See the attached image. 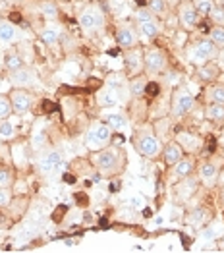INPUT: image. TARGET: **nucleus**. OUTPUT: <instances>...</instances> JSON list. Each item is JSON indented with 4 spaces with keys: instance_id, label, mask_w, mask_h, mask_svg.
Returning <instances> with one entry per match:
<instances>
[{
    "instance_id": "35",
    "label": "nucleus",
    "mask_w": 224,
    "mask_h": 253,
    "mask_svg": "<svg viewBox=\"0 0 224 253\" xmlns=\"http://www.w3.org/2000/svg\"><path fill=\"white\" fill-rule=\"evenodd\" d=\"M130 205L134 207V209H143L145 207V197H141V195H134V197H130Z\"/></svg>"
},
{
    "instance_id": "20",
    "label": "nucleus",
    "mask_w": 224,
    "mask_h": 253,
    "mask_svg": "<svg viewBox=\"0 0 224 253\" xmlns=\"http://www.w3.org/2000/svg\"><path fill=\"white\" fill-rule=\"evenodd\" d=\"M41 39L45 44H54V42H58V39H60V27H56V25H46L41 31Z\"/></svg>"
},
{
    "instance_id": "12",
    "label": "nucleus",
    "mask_w": 224,
    "mask_h": 253,
    "mask_svg": "<svg viewBox=\"0 0 224 253\" xmlns=\"http://www.w3.org/2000/svg\"><path fill=\"white\" fill-rule=\"evenodd\" d=\"M97 101H99L101 106L114 108V106L120 105V93H118V89H114V87H104L102 91H99Z\"/></svg>"
},
{
    "instance_id": "38",
    "label": "nucleus",
    "mask_w": 224,
    "mask_h": 253,
    "mask_svg": "<svg viewBox=\"0 0 224 253\" xmlns=\"http://www.w3.org/2000/svg\"><path fill=\"white\" fill-rule=\"evenodd\" d=\"M14 161H16V165H18V167H23V165H25V159H23V149L21 147H18V145H16V147H14Z\"/></svg>"
},
{
    "instance_id": "1",
    "label": "nucleus",
    "mask_w": 224,
    "mask_h": 253,
    "mask_svg": "<svg viewBox=\"0 0 224 253\" xmlns=\"http://www.w3.org/2000/svg\"><path fill=\"white\" fill-rule=\"evenodd\" d=\"M110 137H112V129L108 124H97L89 129L87 133V147L93 149V151H99L104 149L110 143Z\"/></svg>"
},
{
    "instance_id": "27",
    "label": "nucleus",
    "mask_w": 224,
    "mask_h": 253,
    "mask_svg": "<svg viewBox=\"0 0 224 253\" xmlns=\"http://www.w3.org/2000/svg\"><path fill=\"white\" fill-rule=\"evenodd\" d=\"M12 112H14V108H12V101H10L8 97L0 95V120L10 118V114H12Z\"/></svg>"
},
{
    "instance_id": "41",
    "label": "nucleus",
    "mask_w": 224,
    "mask_h": 253,
    "mask_svg": "<svg viewBox=\"0 0 224 253\" xmlns=\"http://www.w3.org/2000/svg\"><path fill=\"white\" fill-rule=\"evenodd\" d=\"M221 197H223V201H224V188H223V191H221Z\"/></svg>"
},
{
    "instance_id": "25",
    "label": "nucleus",
    "mask_w": 224,
    "mask_h": 253,
    "mask_svg": "<svg viewBox=\"0 0 224 253\" xmlns=\"http://www.w3.org/2000/svg\"><path fill=\"white\" fill-rule=\"evenodd\" d=\"M14 133H16V127H14V124H12L8 118L0 120V137H2V139H10Z\"/></svg>"
},
{
    "instance_id": "19",
    "label": "nucleus",
    "mask_w": 224,
    "mask_h": 253,
    "mask_svg": "<svg viewBox=\"0 0 224 253\" xmlns=\"http://www.w3.org/2000/svg\"><path fill=\"white\" fill-rule=\"evenodd\" d=\"M106 124L110 126L112 131H124V129H128V118L124 116L122 112H112V114L108 116Z\"/></svg>"
},
{
    "instance_id": "40",
    "label": "nucleus",
    "mask_w": 224,
    "mask_h": 253,
    "mask_svg": "<svg viewBox=\"0 0 224 253\" xmlns=\"http://www.w3.org/2000/svg\"><path fill=\"white\" fill-rule=\"evenodd\" d=\"M215 236H217L215 228H205L203 232H201V238H203V240H213Z\"/></svg>"
},
{
    "instance_id": "9",
    "label": "nucleus",
    "mask_w": 224,
    "mask_h": 253,
    "mask_svg": "<svg viewBox=\"0 0 224 253\" xmlns=\"http://www.w3.org/2000/svg\"><path fill=\"white\" fill-rule=\"evenodd\" d=\"M116 42H118V46H122V48H134L135 42H137V33H135V29L130 27V25H122V27L116 31Z\"/></svg>"
},
{
    "instance_id": "28",
    "label": "nucleus",
    "mask_w": 224,
    "mask_h": 253,
    "mask_svg": "<svg viewBox=\"0 0 224 253\" xmlns=\"http://www.w3.org/2000/svg\"><path fill=\"white\" fill-rule=\"evenodd\" d=\"M195 10H197V14L199 16H211V12H213V0H197L195 4Z\"/></svg>"
},
{
    "instance_id": "10",
    "label": "nucleus",
    "mask_w": 224,
    "mask_h": 253,
    "mask_svg": "<svg viewBox=\"0 0 224 253\" xmlns=\"http://www.w3.org/2000/svg\"><path fill=\"white\" fill-rule=\"evenodd\" d=\"M10 101H12L14 112H18V114H25V112L31 108V97H29L25 91H21V89H18V91L12 93Z\"/></svg>"
},
{
    "instance_id": "7",
    "label": "nucleus",
    "mask_w": 224,
    "mask_h": 253,
    "mask_svg": "<svg viewBox=\"0 0 224 253\" xmlns=\"http://www.w3.org/2000/svg\"><path fill=\"white\" fill-rule=\"evenodd\" d=\"M193 106H195V97L187 91H180V93H176V97L172 101V112L176 116H185L187 112H191Z\"/></svg>"
},
{
    "instance_id": "2",
    "label": "nucleus",
    "mask_w": 224,
    "mask_h": 253,
    "mask_svg": "<svg viewBox=\"0 0 224 253\" xmlns=\"http://www.w3.org/2000/svg\"><path fill=\"white\" fill-rule=\"evenodd\" d=\"M120 151L114 147L99 149L97 157H95V165L101 169V172H112L120 167Z\"/></svg>"
},
{
    "instance_id": "13",
    "label": "nucleus",
    "mask_w": 224,
    "mask_h": 253,
    "mask_svg": "<svg viewBox=\"0 0 224 253\" xmlns=\"http://www.w3.org/2000/svg\"><path fill=\"white\" fill-rule=\"evenodd\" d=\"M163 157H164V163H166L168 167H174L180 159H183V147L178 141H172V143L166 145Z\"/></svg>"
},
{
    "instance_id": "36",
    "label": "nucleus",
    "mask_w": 224,
    "mask_h": 253,
    "mask_svg": "<svg viewBox=\"0 0 224 253\" xmlns=\"http://www.w3.org/2000/svg\"><path fill=\"white\" fill-rule=\"evenodd\" d=\"M10 199H12L10 190H8V188H0V207L8 205V203H10Z\"/></svg>"
},
{
    "instance_id": "33",
    "label": "nucleus",
    "mask_w": 224,
    "mask_h": 253,
    "mask_svg": "<svg viewBox=\"0 0 224 253\" xmlns=\"http://www.w3.org/2000/svg\"><path fill=\"white\" fill-rule=\"evenodd\" d=\"M149 10L153 14H164L166 12V0H149Z\"/></svg>"
},
{
    "instance_id": "34",
    "label": "nucleus",
    "mask_w": 224,
    "mask_h": 253,
    "mask_svg": "<svg viewBox=\"0 0 224 253\" xmlns=\"http://www.w3.org/2000/svg\"><path fill=\"white\" fill-rule=\"evenodd\" d=\"M10 184H12V174H10V170L0 169V188H10Z\"/></svg>"
},
{
    "instance_id": "29",
    "label": "nucleus",
    "mask_w": 224,
    "mask_h": 253,
    "mask_svg": "<svg viewBox=\"0 0 224 253\" xmlns=\"http://www.w3.org/2000/svg\"><path fill=\"white\" fill-rule=\"evenodd\" d=\"M207 116L213 118V120H223L224 118V105L221 103H213V105L207 108Z\"/></svg>"
},
{
    "instance_id": "16",
    "label": "nucleus",
    "mask_w": 224,
    "mask_h": 253,
    "mask_svg": "<svg viewBox=\"0 0 224 253\" xmlns=\"http://www.w3.org/2000/svg\"><path fill=\"white\" fill-rule=\"evenodd\" d=\"M195 169V161L193 159H180L176 165H174V176L176 178H185V176H189L191 172Z\"/></svg>"
},
{
    "instance_id": "30",
    "label": "nucleus",
    "mask_w": 224,
    "mask_h": 253,
    "mask_svg": "<svg viewBox=\"0 0 224 253\" xmlns=\"http://www.w3.org/2000/svg\"><path fill=\"white\" fill-rule=\"evenodd\" d=\"M145 89H147V84H145L143 78L135 80V82H132V85H130V91H132L134 97H141L143 93H145Z\"/></svg>"
},
{
    "instance_id": "22",
    "label": "nucleus",
    "mask_w": 224,
    "mask_h": 253,
    "mask_svg": "<svg viewBox=\"0 0 224 253\" xmlns=\"http://www.w3.org/2000/svg\"><path fill=\"white\" fill-rule=\"evenodd\" d=\"M178 143L180 145H185V149H189V151H197L199 145H201V141L195 137V135H189V133H180L178 135Z\"/></svg>"
},
{
    "instance_id": "6",
    "label": "nucleus",
    "mask_w": 224,
    "mask_h": 253,
    "mask_svg": "<svg viewBox=\"0 0 224 253\" xmlns=\"http://www.w3.org/2000/svg\"><path fill=\"white\" fill-rule=\"evenodd\" d=\"M64 167V159H62L60 151H48L45 153L39 161V170L43 174H52V172H58Z\"/></svg>"
},
{
    "instance_id": "21",
    "label": "nucleus",
    "mask_w": 224,
    "mask_h": 253,
    "mask_svg": "<svg viewBox=\"0 0 224 253\" xmlns=\"http://www.w3.org/2000/svg\"><path fill=\"white\" fill-rule=\"evenodd\" d=\"M217 174L219 172H217V167L213 163H205L199 169V176H201V180H203L205 184H213L217 180Z\"/></svg>"
},
{
    "instance_id": "23",
    "label": "nucleus",
    "mask_w": 224,
    "mask_h": 253,
    "mask_svg": "<svg viewBox=\"0 0 224 253\" xmlns=\"http://www.w3.org/2000/svg\"><path fill=\"white\" fill-rule=\"evenodd\" d=\"M4 66L10 70V72H14V70H20L23 62H21V56L18 52H8L6 56H4Z\"/></svg>"
},
{
    "instance_id": "39",
    "label": "nucleus",
    "mask_w": 224,
    "mask_h": 253,
    "mask_svg": "<svg viewBox=\"0 0 224 253\" xmlns=\"http://www.w3.org/2000/svg\"><path fill=\"white\" fill-rule=\"evenodd\" d=\"M205 214H207V212H205V211H195V212H193V214H191V216H193V218H191V222H193V224H199V222L203 220V216H205Z\"/></svg>"
},
{
    "instance_id": "17",
    "label": "nucleus",
    "mask_w": 224,
    "mask_h": 253,
    "mask_svg": "<svg viewBox=\"0 0 224 253\" xmlns=\"http://www.w3.org/2000/svg\"><path fill=\"white\" fill-rule=\"evenodd\" d=\"M137 29H139L141 37H145V39H153V37H157V35L161 33V27H159V23H157L155 20L137 23Z\"/></svg>"
},
{
    "instance_id": "3",
    "label": "nucleus",
    "mask_w": 224,
    "mask_h": 253,
    "mask_svg": "<svg viewBox=\"0 0 224 253\" xmlns=\"http://www.w3.org/2000/svg\"><path fill=\"white\" fill-rule=\"evenodd\" d=\"M217 50H219V46H217L215 42L211 41V39H205V41H199L191 48L189 58L195 64H205V62H209L211 58L217 56Z\"/></svg>"
},
{
    "instance_id": "37",
    "label": "nucleus",
    "mask_w": 224,
    "mask_h": 253,
    "mask_svg": "<svg viewBox=\"0 0 224 253\" xmlns=\"http://www.w3.org/2000/svg\"><path fill=\"white\" fill-rule=\"evenodd\" d=\"M211 18L217 21V23L224 25V8H213V12H211Z\"/></svg>"
},
{
    "instance_id": "18",
    "label": "nucleus",
    "mask_w": 224,
    "mask_h": 253,
    "mask_svg": "<svg viewBox=\"0 0 224 253\" xmlns=\"http://www.w3.org/2000/svg\"><path fill=\"white\" fill-rule=\"evenodd\" d=\"M126 64H128V72L130 74H137L143 66V56L139 50H130L126 56Z\"/></svg>"
},
{
    "instance_id": "24",
    "label": "nucleus",
    "mask_w": 224,
    "mask_h": 253,
    "mask_svg": "<svg viewBox=\"0 0 224 253\" xmlns=\"http://www.w3.org/2000/svg\"><path fill=\"white\" fill-rule=\"evenodd\" d=\"M41 14L46 20H56L58 18V6L54 2H45V4H41Z\"/></svg>"
},
{
    "instance_id": "14",
    "label": "nucleus",
    "mask_w": 224,
    "mask_h": 253,
    "mask_svg": "<svg viewBox=\"0 0 224 253\" xmlns=\"http://www.w3.org/2000/svg\"><path fill=\"white\" fill-rule=\"evenodd\" d=\"M180 21H182L183 27H195L197 25L199 14H197L193 4H183L182 10H180Z\"/></svg>"
},
{
    "instance_id": "8",
    "label": "nucleus",
    "mask_w": 224,
    "mask_h": 253,
    "mask_svg": "<svg viewBox=\"0 0 224 253\" xmlns=\"http://www.w3.org/2000/svg\"><path fill=\"white\" fill-rule=\"evenodd\" d=\"M143 64H145V68H147L149 72L159 74V72H163L164 68H166V56H164L163 50L153 48V50H147V52H145Z\"/></svg>"
},
{
    "instance_id": "31",
    "label": "nucleus",
    "mask_w": 224,
    "mask_h": 253,
    "mask_svg": "<svg viewBox=\"0 0 224 253\" xmlns=\"http://www.w3.org/2000/svg\"><path fill=\"white\" fill-rule=\"evenodd\" d=\"M211 101L224 105V85H217L211 89Z\"/></svg>"
},
{
    "instance_id": "15",
    "label": "nucleus",
    "mask_w": 224,
    "mask_h": 253,
    "mask_svg": "<svg viewBox=\"0 0 224 253\" xmlns=\"http://www.w3.org/2000/svg\"><path fill=\"white\" fill-rule=\"evenodd\" d=\"M18 29L10 21H0V44H10L16 41Z\"/></svg>"
},
{
    "instance_id": "32",
    "label": "nucleus",
    "mask_w": 224,
    "mask_h": 253,
    "mask_svg": "<svg viewBox=\"0 0 224 253\" xmlns=\"http://www.w3.org/2000/svg\"><path fill=\"white\" fill-rule=\"evenodd\" d=\"M149 20H155L153 18V12L149 8H137L135 10V21L137 23H143V21H149Z\"/></svg>"
},
{
    "instance_id": "26",
    "label": "nucleus",
    "mask_w": 224,
    "mask_h": 253,
    "mask_svg": "<svg viewBox=\"0 0 224 253\" xmlns=\"http://www.w3.org/2000/svg\"><path fill=\"white\" fill-rule=\"evenodd\" d=\"M211 41L219 48H224V25H217L211 29Z\"/></svg>"
},
{
    "instance_id": "5",
    "label": "nucleus",
    "mask_w": 224,
    "mask_h": 253,
    "mask_svg": "<svg viewBox=\"0 0 224 253\" xmlns=\"http://www.w3.org/2000/svg\"><path fill=\"white\" fill-rule=\"evenodd\" d=\"M137 151L147 159H155L161 153V141L153 133H141L137 137Z\"/></svg>"
},
{
    "instance_id": "4",
    "label": "nucleus",
    "mask_w": 224,
    "mask_h": 253,
    "mask_svg": "<svg viewBox=\"0 0 224 253\" xmlns=\"http://www.w3.org/2000/svg\"><path fill=\"white\" fill-rule=\"evenodd\" d=\"M80 25L83 29H97L104 25V14L99 6H87L80 14Z\"/></svg>"
},
{
    "instance_id": "11",
    "label": "nucleus",
    "mask_w": 224,
    "mask_h": 253,
    "mask_svg": "<svg viewBox=\"0 0 224 253\" xmlns=\"http://www.w3.org/2000/svg\"><path fill=\"white\" fill-rule=\"evenodd\" d=\"M33 80H35L33 70L23 68V66H21L20 70H14V72L10 74V84L16 85V87H25V85H31V84H33Z\"/></svg>"
},
{
    "instance_id": "42",
    "label": "nucleus",
    "mask_w": 224,
    "mask_h": 253,
    "mask_svg": "<svg viewBox=\"0 0 224 253\" xmlns=\"http://www.w3.org/2000/svg\"><path fill=\"white\" fill-rule=\"evenodd\" d=\"M0 89H2V78H0Z\"/></svg>"
}]
</instances>
